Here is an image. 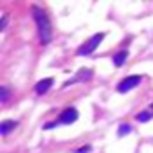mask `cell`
Here are the masks:
<instances>
[{"label": "cell", "mask_w": 153, "mask_h": 153, "mask_svg": "<svg viewBox=\"0 0 153 153\" xmlns=\"http://www.w3.org/2000/svg\"><path fill=\"white\" fill-rule=\"evenodd\" d=\"M149 117H151V115H149L148 112H140V114L137 115V121H140V123H144V121H149Z\"/></svg>", "instance_id": "obj_9"}, {"label": "cell", "mask_w": 153, "mask_h": 153, "mask_svg": "<svg viewBox=\"0 0 153 153\" xmlns=\"http://www.w3.org/2000/svg\"><path fill=\"white\" fill-rule=\"evenodd\" d=\"M131 133V126L130 124H121L119 126V135H128Z\"/></svg>", "instance_id": "obj_8"}, {"label": "cell", "mask_w": 153, "mask_h": 153, "mask_svg": "<svg viewBox=\"0 0 153 153\" xmlns=\"http://www.w3.org/2000/svg\"><path fill=\"white\" fill-rule=\"evenodd\" d=\"M142 81V78L140 76H128V78H124L123 81H119V85H117V90L119 92H128V90H131V88H135L139 83Z\"/></svg>", "instance_id": "obj_3"}, {"label": "cell", "mask_w": 153, "mask_h": 153, "mask_svg": "<svg viewBox=\"0 0 153 153\" xmlns=\"http://www.w3.org/2000/svg\"><path fill=\"white\" fill-rule=\"evenodd\" d=\"M51 87H52V79H51V78H47V79H43V81H38L34 90H36V94H45Z\"/></svg>", "instance_id": "obj_5"}, {"label": "cell", "mask_w": 153, "mask_h": 153, "mask_svg": "<svg viewBox=\"0 0 153 153\" xmlns=\"http://www.w3.org/2000/svg\"><path fill=\"white\" fill-rule=\"evenodd\" d=\"M16 121H2V123H0V133H2V135H7L11 130H15L16 128Z\"/></svg>", "instance_id": "obj_6"}, {"label": "cell", "mask_w": 153, "mask_h": 153, "mask_svg": "<svg viewBox=\"0 0 153 153\" xmlns=\"http://www.w3.org/2000/svg\"><path fill=\"white\" fill-rule=\"evenodd\" d=\"M0 94H2V101H6L9 92H7V88H6V87H2V88H0Z\"/></svg>", "instance_id": "obj_10"}, {"label": "cell", "mask_w": 153, "mask_h": 153, "mask_svg": "<svg viewBox=\"0 0 153 153\" xmlns=\"http://www.w3.org/2000/svg\"><path fill=\"white\" fill-rule=\"evenodd\" d=\"M6 22H7V18L4 16V18H2V24H0V29H4V27H6Z\"/></svg>", "instance_id": "obj_12"}, {"label": "cell", "mask_w": 153, "mask_h": 153, "mask_svg": "<svg viewBox=\"0 0 153 153\" xmlns=\"http://www.w3.org/2000/svg\"><path fill=\"white\" fill-rule=\"evenodd\" d=\"M126 58H128V52H126V51L117 52V54L114 56V65H115V67H121V65L126 61Z\"/></svg>", "instance_id": "obj_7"}, {"label": "cell", "mask_w": 153, "mask_h": 153, "mask_svg": "<svg viewBox=\"0 0 153 153\" xmlns=\"http://www.w3.org/2000/svg\"><path fill=\"white\" fill-rule=\"evenodd\" d=\"M76 119H78V110H76V108H67L59 115V123H63V124H70Z\"/></svg>", "instance_id": "obj_4"}, {"label": "cell", "mask_w": 153, "mask_h": 153, "mask_svg": "<svg viewBox=\"0 0 153 153\" xmlns=\"http://www.w3.org/2000/svg\"><path fill=\"white\" fill-rule=\"evenodd\" d=\"M103 38H105V33H97V34H94L88 42H85V43L78 49V54H81V56H85V54H92V52L99 47V43L103 42Z\"/></svg>", "instance_id": "obj_2"}, {"label": "cell", "mask_w": 153, "mask_h": 153, "mask_svg": "<svg viewBox=\"0 0 153 153\" xmlns=\"http://www.w3.org/2000/svg\"><path fill=\"white\" fill-rule=\"evenodd\" d=\"M33 16H34V22H36V27H38V34H40V40L42 43H49L51 38H52V25H51V20L47 16V13L34 6L33 7Z\"/></svg>", "instance_id": "obj_1"}, {"label": "cell", "mask_w": 153, "mask_h": 153, "mask_svg": "<svg viewBox=\"0 0 153 153\" xmlns=\"http://www.w3.org/2000/svg\"><path fill=\"white\" fill-rule=\"evenodd\" d=\"M90 149H92L90 146H83V148H79V149H78V153H88Z\"/></svg>", "instance_id": "obj_11"}]
</instances>
